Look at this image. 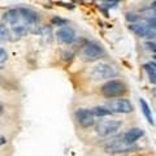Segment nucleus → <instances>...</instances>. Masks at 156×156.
Returning a JSON list of instances; mask_svg holds the SVG:
<instances>
[{
  "label": "nucleus",
  "instance_id": "1",
  "mask_svg": "<svg viewBox=\"0 0 156 156\" xmlns=\"http://www.w3.org/2000/svg\"><path fill=\"white\" fill-rule=\"evenodd\" d=\"M126 92V85L121 80H109L101 86V94L105 98L113 99L121 98Z\"/></svg>",
  "mask_w": 156,
  "mask_h": 156
},
{
  "label": "nucleus",
  "instance_id": "2",
  "mask_svg": "<svg viewBox=\"0 0 156 156\" xmlns=\"http://www.w3.org/2000/svg\"><path fill=\"white\" fill-rule=\"evenodd\" d=\"M117 76H119V72L116 70V68L109 64H105V62H100V64L95 65L90 72V77L94 81L109 80V78H115Z\"/></svg>",
  "mask_w": 156,
  "mask_h": 156
},
{
  "label": "nucleus",
  "instance_id": "3",
  "mask_svg": "<svg viewBox=\"0 0 156 156\" xmlns=\"http://www.w3.org/2000/svg\"><path fill=\"white\" fill-rule=\"evenodd\" d=\"M122 122L119 120H103L96 125V133L100 136H109L120 130Z\"/></svg>",
  "mask_w": 156,
  "mask_h": 156
},
{
  "label": "nucleus",
  "instance_id": "4",
  "mask_svg": "<svg viewBox=\"0 0 156 156\" xmlns=\"http://www.w3.org/2000/svg\"><path fill=\"white\" fill-rule=\"evenodd\" d=\"M105 152L107 154H120V152H129V151L136 150L133 144H126L122 140V136H116L112 140H109L105 144Z\"/></svg>",
  "mask_w": 156,
  "mask_h": 156
},
{
  "label": "nucleus",
  "instance_id": "5",
  "mask_svg": "<svg viewBox=\"0 0 156 156\" xmlns=\"http://www.w3.org/2000/svg\"><path fill=\"white\" fill-rule=\"evenodd\" d=\"M104 56V50L95 42H89L82 50V57L86 61H96Z\"/></svg>",
  "mask_w": 156,
  "mask_h": 156
},
{
  "label": "nucleus",
  "instance_id": "6",
  "mask_svg": "<svg viewBox=\"0 0 156 156\" xmlns=\"http://www.w3.org/2000/svg\"><path fill=\"white\" fill-rule=\"evenodd\" d=\"M108 108L112 113H130L133 111V104L130 103V100L124 99V98H119V99L109 100L107 104Z\"/></svg>",
  "mask_w": 156,
  "mask_h": 156
},
{
  "label": "nucleus",
  "instance_id": "7",
  "mask_svg": "<svg viewBox=\"0 0 156 156\" xmlns=\"http://www.w3.org/2000/svg\"><path fill=\"white\" fill-rule=\"evenodd\" d=\"M129 30L133 31L136 37H140V38H148V39L155 38V29L147 26L146 23H138V22L130 23Z\"/></svg>",
  "mask_w": 156,
  "mask_h": 156
},
{
  "label": "nucleus",
  "instance_id": "8",
  "mask_svg": "<svg viewBox=\"0 0 156 156\" xmlns=\"http://www.w3.org/2000/svg\"><path fill=\"white\" fill-rule=\"evenodd\" d=\"M76 120L78 121V124L85 129L90 128V126H92L95 122L94 115L91 113L90 109H86V108H81L76 112Z\"/></svg>",
  "mask_w": 156,
  "mask_h": 156
},
{
  "label": "nucleus",
  "instance_id": "9",
  "mask_svg": "<svg viewBox=\"0 0 156 156\" xmlns=\"http://www.w3.org/2000/svg\"><path fill=\"white\" fill-rule=\"evenodd\" d=\"M56 38H57L58 42L64 43V44H72V43L77 39V34L69 26H61L56 31Z\"/></svg>",
  "mask_w": 156,
  "mask_h": 156
},
{
  "label": "nucleus",
  "instance_id": "10",
  "mask_svg": "<svg viewBox=\"0 0 156 156\" xmlns=\"http://www.w3.org/2000/svg\"><path fill=\"white\" fill-rule=\"evenodd\" d=\"M143 134H144V131L142 129L131 128V129H129L128 131H126V133H124L121 136H122V140L126 144H134L139 138H142Z\"/></svg>",
  "mask_w": 156,
  "mask_h": 156
},
{
  "label": "nucleus",
  "instance_id": "11",
  "mask_svg": "<svg viewBox=\"0 0 156 156\" xmlns=\"http://www.w3.org/2000/svg\"><path fill=\"white\" fill-rule=\"evenodd\" d=\"M139 105H140V109H142L143 115H144V117H146V120H147L151 125H155L154 116H152V112H151V108H150L148 103L143 99V98H140V99H139Z\"/></svg>",
  "mask_w": 156,
  "mask_h": 156
},
{
  "label": "nucleus",
  "instance_id": "12",
  "mask_svg": "<svg viewBox=\"0 0 156 156\" xmlns=\"http://www.w3.org/2000/svg\"><path fill=\"white\" fill-rule=\"evenodd\" d=\"M143 68H144V70L147 72V76L150 78V82L152 85H155V82H156V64H155V61L147 62V64L143 65Z\"/></svg>",
  "mask_w": 156,
  "mask_h": 156
},
{
  "label": "nucleus",
  "instance_id": "13",
  "mask_svg": "<svg viewBox=\"0 0 156 156\" xmlns=\"http://www.w3.org/2000/svg\"><path fill=\"white\" fill-rule=\"evenodd\" d=\"M90 111H91V113L94 115V117H105V116L112 115V112L107 108V107H101V105L94 107V108L90 109Z\"/></svg>",
  "mask_w": 156,
  "mask_h": 156
},
{
  "label": "nucleus",
  "instance_id": "14",
  "mask_svg": "<svg viewBox=\"0 0 156 156\" xmlns=\"http://www.w3.org/2000/svg\"><path fill=\"white\" fill-rule=\"evenodd\" d=\"M11 30L3 23H0V41H11Z\"/></svg>",
  "mask_w": 156,
  "mask_h": 156
},
{
  "label": "nucleus",
  "instance_id": "15",
  "mask_svg": "<svg viewBox=\"0 0 156 156\" xmlns=\"http://www.w3.org/2000/svg\"><path fill=\"white\" fill-rule=\"evenodd\" d=\"M7 58H8V55H7V51L4 48L0 47V69H3L4 65L7 62Z\"/></svg>",
  "mask_w": 156,
  "mask_h": 156
},
{
  "label": "nucleus",
  "instance_id": "16",
  "mask_svg": "<svg viewBox=\"0 0 156 156\" xmlns=\"http://www.w3.org/2000/svg\"><path fill=\"white\" fill-rule=\"evenodd\" d=\"M51 22L53 23V25H57V26H65L66 23H68V21H66L65 18H60V17H57V16L52 17Z\"/></svg>",
  "mask_w": 156,
  "mask_h": 156
},
{
  "label": "nucleus",
  "instance_id": "17",
  "mask_svg": "<svg viewBox=\"0 0 156 156\" xmlns=\"http://www.w3.org/2000/svg\"><path fill=\"white\" fill-rule=\"evenodd\" d=\"M126 20L130 21V23H135V22L139 21V17L134 13H126Z\"/></svg>",
  "mask_w": 156,
  "mask_h": 156
},
{
  "label": "nucleus",
  "instance_id": "18",
  "mask_svg": "<svg viewBox=\"0 0 156 156\" xmlns=\"http://www.w3.org/2000/svg\"><path fill=\"white\" fill-rule=\"evenodd\" d=\"M146 47H147V50L155 52V42H154V41H152V42H147V43H146Z\"/></svg>",
  "mask_w": 156,
  "mask_h": 156
},
{
  "label": "nucleus",
  "instance_id": "19",
  "mask_svg": "<svg viewBox=\"0 0 156 156\" xmlns=\"http://www.w3.org/2000/svg\"><path fill=\"white\" fill-rule=\"evenodd\" d=\"M5 142H7V139H5V138H4V136H2V135H0V146L5 144Z\"/></svg>",
  "mask_w": 156,
  "mask_h": 156
},
{
  "label": "nucleus",
  "instance_id": "20",
  "mask_svg": "<svg viewBox=\"0 0 156 156\" xmlns=\"http://www.w3.org/2000/svg\"><path fill=\"white\" fill-rule=\"evenodd\" d=\"M3 112H4V107L2 103H0V115H3Z\"/></svg>",
  "mask_w": 156,
  "mask_h": 156
},
{
  "label": "nucleus",
  "instance_id": "21",
  "mask_svg": "<svg viewBox=\"0 0 156 156\" xmlns=\"http://www.w3.org/2000/svg\"><path fill=\"white\" fill-rule=\"evenodd\" d=\"M0 43H2V41H0Z\"/></svg>",
  "mask_w": 156,
  "mask_h": 156
}]
</instances>
